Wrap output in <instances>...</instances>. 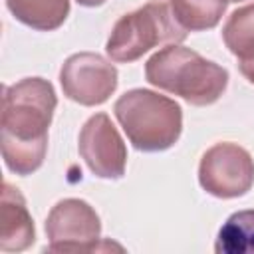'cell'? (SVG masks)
<instances>
[{
	"instance_id": "cell-7",
	"label": "cell",
	"mask_w": 254,
	"mask_h": 254,
	"mask_svg": "<svg viewBox=\"0 0 254 254\" xmlns=\"http://www.w3.org/2000/svg\"><path fill=\"white\" fill-rule=\"evenodd\" d=\"M117 67L93 52H79L69 56L60 69L64 95L85 107L105 103L117 89Z\"/></svg>"
},
{
	"instance_id": "cell-5",
	"label": "cell",
	"mask_w": 254,
	"mask_h": 254,
	"mask_svg": "<svg viewBox=\"0 0 254 254\" xmlns=\"http://www.w3.org/2000/svg\"><path fill=\"white\" fill-rule=\"evenodd\" d=\"M198 183L216 198L244 196L254 185V159L236 143H216L200 157Z\"/></svg>"
},
{
	"instance_id": "cell-1",
	"label": "cell",
	"mask_w": 254,
	"mask_h": 254,
	"mask_svg": "<svg viewBox=\"0 0 254 254\" xmlns=\"http://www.w3.org/2000/svg\"><path fill=\"white\" fill-rule=\"evenodd\" d=\"M56 105L54 85L44 77H24L4 87L0 139L4 165L12 173L28 177L42 167Z\"/></svg>"
},
{
	"instance_id": "cell-4",
	"label": "cell",
	"mask_w": 254,
	"mask_h": 254,
	"mask_svg": "<svg viewBox=\"0 0 254 254\" xmlns=\"http://www.w3.org/2000/svg\"><path fill=\"white\" fill-rule=\"evenodd\" d=\"M187 32L177 24L167 2H149L129 14H123L105 44L111 62L131 64L157 46L181 44Z\"/></svg>"
},
{
	"instance_id": "cell-6",
	"label": "cell",
	"mask_w": 254,
	"mask_h": 254,
	"mask_svg": "<svg viewBox=\"0 0 254 254\" xmlns=\"http://www.w3.org/2000/svg\"><path fill=\"white\" fill-rule=\"evenodd\" d=\"M46 234L50 252H89L101 240V220L89 202L64 198L52 206Z\"/></svg>"
},
{
	"instance_id": "cell-11",
	"label": "cell",
	"mask_w": 254,
	"mask_h": 254,
	"mask_svg": "<svg viewBox=\"0 0 254 254\" xmlns=\"http://www.w3.org/2000/svg\"><path fill=\"white\" fill-rule=\"evenodd\" d=\"M10 14L38 32L58 30L69 16V0H6Z\"/></svg>"
},
{
	"instance_id": "cell-13",
	"label": "cell",
	"mask_w": 254,
	"mask_h": 254,
	"mask_svg": "<svg viewBox=\"0 0 254 254\" xmlns=\"http://www.w3.org/2000/svg\"><path fill=\"white\" fill-rule=\"evenodd\" d=\"M214 250L218 254H254V210H238L220 226Z\"/></svg>"
},
{
	"instance_id": "cell-15",
	"label": "cell",
	"mask_w": 254,
	"mask_h": 254,
	"mask_svg": "<svg viewBox=\"0 0 254 254\" xmlns=\"http://www.w3.org/2000/svg\"><path fill=\"white\" fill-rule=\"evenodd\" d=\"M228 2H242V0H228Z\"/></svg>"
},
{
	"instance_id": "cell-10",
	"label": "cell",
	"mask_w": 254,
	"mask_h": 254,
	"mask_svg": "<svg viewBox=\"0 0 254 254\" xmlns=\"http://www.w3.org/2000/svg\"><path fill=\"white\" fill-rule=\"evenodd\" d=\"M222 40L238 60L240 73L254 83V4L236 8L222 26Z\"/></svg>"
},
{
	"instance_id": "cell-12",
	"label": "cell",
	"mask_w": 254,
	"mask_h": 254,
	"mask_svg": "<svg viewBox=\"0 0 254 254\" xmlns=\"http://www.w3.org/2000/svg\"><path fill=\"white\" fill-rule=\"evenodd\" d=\"M169 6L185 32H204L220 22L228 0H169Z\"/></svg>"
},
{
	"instance_id": "cell-14",
	"label": "cell",
	"mask_w": 254,
	"mask_h": 254,
	"mask_svg": "<svg viewBox=\"0 0 254 254\" xmlns=\"http://www.w3.org/2000/svg\"><path fill=\"white\" fill-rule=\"evenodd\" d=\"M79 6H85V8H97L101 4H105L107 0H75Z\"/></svg>"
},
{
	"instance_id": "cell-3",
	"label": "cell",
	"mask_w": 254,
	"mask_h": 254,
	"mask_svg": "<svg viewBox=\"0 0 254 254\" xmlns=\"http://www.w3.org/2000/svg\"><path fill=\"white\" fill-rule=\"evenodd\" d=\"M113 113L129 143L143 153L171 149L183 133L181 105L151 89H129L113 105Z\"/></svg>"
},
{
	"instance_id": "cell-2",
	"label": "cell",
	"mask_w": 254,
	"mask_h": 254,
	"mask_svg": "<svg viewBox=\"0 0 254 254\" xmlns=\"http://www.w3.org/2000/svg\"><path fill=\"white\" fill-rule=\"evenodd\" d=\"M145 77L151 85L196 107L218 101L228 85V71L222 65L179 44L155 52L145 64Z\"/></svg>"
},
{
	"instance_id": "cell-9",
	"label": "cell",
	"mask_w": 254,
	"mask_h": 254,
	"mask_svg": "<svg viewBox=\"0 0 254 254\" xmlns=\"http://www.w3.org/2000/svg\"><path fill=\"white\" fill-rule=\"evenodd\" d=\"M36 240V228L32 214L26 206L24 194L10 183L2 185L0 206V250L22 252Z\"/></svg>"
},
{
	"instance_id": "cell-8",
	"label": "cell",
	"mask_w": 254,
	"mask_h": 254,
	"mask_svg": "<svg viewBox=\"0 0 254 254\" xmlns=\"http://www.w3.org/2000/svg\"><path fill=\"white\" fill-rule=\"evenodd\" d=\"M77 151L95 177L121 179L125 175L127 147L107 113H95L83 123Z\"/></svg>"
}]
</instances>
